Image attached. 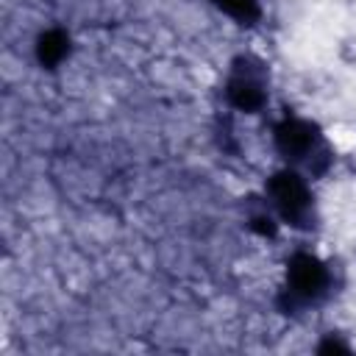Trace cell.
I'll return each mask as SVG.
<instances>
[{
  "mask_svg": "<svg viewBox=\"0 0 356 356\" xmlns=\"http://www.w3.org/2000/svg\"><path fill=\"white\" fill-rule=\"evenodd\" d=\"M225 97L236 111L256 114L267 106V67L250 53H239L231 61Z\"/></svg>",
  "mask_w": 356,
  "mask_h": 356,
  "instance_id": "2",
  "label": "cell"
},
{
  "mask_svg": "<svg viewBox=\"0 0 356 356\" xmlns=\"http://www.w3.org/2000/svg\"><path fill=\"white\" fill-rule=\"evenodd\" d=\"M348 256H350V261H353V264H356V239H353V242H350V248H348Z\"/></svg>",
  "mask_w": 356,
  "mask_h": 356,
  "instance_id": "12",
  "label": "cell"
},
{
  "mask_svg": "<svg viewBox=\"0 0 356 356\" xmlns=\"http://www.w3.org/2000/svg\"><path fill=\"white\" fill-rule=\"evenodd\" d=\"M314 350H317L320 356H348V353H353V345L345 339V334H339V331H325Z\"/></svg>",
  "mask_w": 356,
  "mask_h": 356,
  "instance_id": "8",
  "label": "cell"
},
{
  "mask_svg": "<svg viewBox=\"0 0 356 356\" xmlns=\"http://www.w3.org/2000/svg\"><path fill=\"white\" fill-rule=\"evenodd\" d=\"M273 142L278 147V153L292 161V164H303V159L323 142V134L317 128V122L298 117V114H286L275 128H273Z\"/></svg>",
  "mask_w": 356,
  "mask_h": 356,
  "instance_id": "3",
  "label": "cell"
},
{
  "mask_svg": "<svg viewBox=\"0 0 356 356\" xmlns=\"http://www.w3.org/2000/svg\"><path fill=\"white\" fill-rule=\"evenodd\" d=\"M339 167H342V172H345L348 178H353V181H356V147H353V150H348V153L339 159Z\"/></svg>",
  "mask_w": 356,
  "mask_h": 356,
  "instance_id": "11",
  "label": "cell"
},
{
  "mask_svg": "<svg viewBox=\"0 0 356 356\" xmlns=\"http://www.w3.org/2000/svg\"><path fill=\"white\" fill-rule=\"evenodd\" d=\"M70 56V33L61 31V28H50L39 36L36 42V58L42 67L47 70H56L64 58Z\"/></svg>",
  "mask_w": 356,
  "mask_h": 356,
  "instance_id": "5",
  "label": "cell"
},
{
  "mask_svg": "<svg viewBox=\"0 0 356 356\" xmlns=\"http://www.w3.org/2000/svg\"><path fill=\"white\" fill-rule=\"evenodd\" d=\"M331 273H328V261H320L314 253H292V259L286 261V289L295 292L300 300H314L317 295H323L325 289H331Z\"/></svg>",
  "mask_w": 356,
  "mask_h": 356,
  "instance_id": "4",
  "label": "cell"
},
{
  "mask_svg": "<svg viewBox=\"0 0 356 356\" xmlns=\"http://www.w3.org/2000/svg\"><path fill=\"white\" fill-rule=\"evenodd\" d=\"M267 197H270L275 214L284 222L298 225V228H303L309 222L312 209H314V200H312L309 178L300 170L284 167V170L273 172L270 181H267Z\"/></svg>",
  "mask_w": 356,
  "mask_h": 356,
  "instance_id": "1",
  "label": "cell"
},
{
  "mask_svg": "<svg viewBox=\"0 0 356 356\" xmlns=\"http://www.w3.org/2000/svg\"><path fill=\"white\" fill-rule=\"evenodd\" d=\"M275 217H270V214H253L250 217V228L256 231V234H261V236H275V222H273Z\"/></svg>",
  "mask_w": 356,
  "mask_h": 356,
  "instance_id": "10",
  "label": "cell"
},
{
  "mask_svg": "<svg viewBox=\"0 0 356 356\" xmlns=\"http://www.w3.org/2000/svg\"><path fill=\"white\" fill-rule=\"evenodd\" d=\"M337 58L345 67H356V33H345L337 42Z\"/></svg>",
  "mask_w": 356,
  "mask_h": 356,
  "instance_id": "9",
  "label": "cell"
},
{
  "mask_svg": "<svg viewBox=\"0 0 356 356\" xmlns=\"http://www.w3.org/2000/svg\"><path fill=\"white\" fill-rule=\"evenodd\" d=\"M211 3L239 25H253L259 19V0H211Z\"/></svg>",
  "mask_w": 356,
  "mask_h": 356,
  "instance_id": "7",
  "label": "cell"
},
{
  "mask_svg": "<svg viewBox=\"0 0 356 356\" xmlns=\"http://www.w3.org/2000/svg\"><path fill=\"white\" fill-rule=\"evenodd\" d=\"M334 164H337V150L323 139L306 159H303V175L309 178V181H317V178H325L331 170H334Z\"/></svg>",
  "mask_w": 356,
  "mask_h": 356,
  "instance_id": "6",
  "label": "cell"
}]
</instances>
